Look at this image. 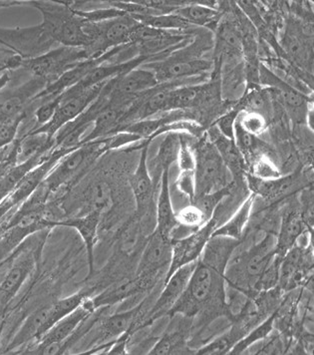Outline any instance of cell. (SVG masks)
Wrapping results in <instances>:
<instances>
[{
  "label": "cell",
  "mask_w": 314,
  "mask_h": 355,
  "mask_svg": "<svg viewBox=\"0 0 314 355\" xmlns=\"http://www.w3.org/2000/svg\"><path fill=\"white\" fill-rule=\"evenodd\" d=\"M227 311L225 275L198 259L186 291L168 313V318L179 315L193 318L204 311Z\"/></svg>",
  "instance_id": "cell-1"
},
{
  "label": "cell",
  "mask_w": 314,
  "mask_h": 355,
  "mask_svg": "<svg viewBox=\"0 0 314 355\" xmlns=\"http://www.w3.org/2000/svg\"><path fill=\"white\" fill-rule=\"evenodd\" d=\"M42 15L43 27L56 43L73 49H88L91 41L84 21L65 1H29Z\"/></svg>",
  "instance_id": "cell-2"
},
{
  "label": "cell",
  "mask_w": 314,
  "mask_h": 355,
  "mask_svg": "<svg viewBox=\"0 0 314 355\" xmlns=\"http://www.w3.org/2000/svg\"><path fill=\"white\" fill-rule=\"evenodd\" d=\"M108 151L105 139L84 143L65 155L51 170L43 184L51 194L67 185L87 170L102 154Z\"/></svg>",
  "instance_id": "cell-3"
},
{
  "label": "cell",
  "mask_w": 314,
  "mask_h": 355,
  "mask_svg": "<svg viewBox=\"0 0 314 355\" xmlns=\"http://www.w3.org/2000/svg\"><path fill=\"white\" fill-rule=\"evenodd\" d=\"M195 197L211 194L229 185L227 168L209 139H202L195 147Z\"/></svg>",
  "instance_id": "cell-4"
},
{
  "label": "cell",
  "mask_w": 314,
  "mask_h": 355,
  "mask_svg": "<svg viewBox=\"0 0 314 355\" xmlns=\"http://www.w3.org/2000/svg\"><path fill=\"white\" fill-rule=\"evenodd\" d=\"M144 68L153 71L159 83L164 84L202 76L211 71L213 63L193 56L188 49H180L163 60L146 63Z\"/></svg>",
  "instance_id": "cell-5"
},
{
  "label": "cell",
  "mask_w": 314,
  "mask_h": 355,
  "mask_svg": "<svg viewBox=\"0 0 314 355\" xmlns=\"http://www.w3.org/2000/svg\"><path fill=\"white\" fill-rule=\"evenodd\" d=\"M88 59L84 49L60 47L31 59H19L18 64L24 66L35 76L44 80L57 79L81 61Z\"/></svg>",
  "instance_id": "cell-6"
},
{
  "label": "cell",
  "mask_w": 314,
  "mask_h": 355,
  "mask_svg": "<svg viewBox=\"0 0 314 355\" xmlns=\"http://www.w3.org/2000/svg\"><path fill=\"white\" fill-rule=\"evenodd\" d=\"M172 261V240L154 230L148 236L139 261L136 277L148 288H153L159 275L169 268Z\"/></svg>",
  "instance_id": "cell-7"
},
{
  "label": "cell",
  "mask_w": 314,
  "mask_h": 355,
  "mask_svg": "<svg viewBox=\"0 0 314 355\" xmlns=\"http://www.w3.org/2000/svg\"><path fill=\"white\" fill-rule=\"evenodd\" d=\"M55 43L42 24L26 28H0V44L15 51L21 59L43 55L52 50Z\"/></svg>",
  "instance_id": "cell-8"
},
{
  "label": "cell",
  "mask_w": 314,
  "mask_h": 355,
  "mask_svg": "<svg viewBox=\"0 0 314 355\" xmlns=\"http://www.w3.org/2000/svg\"><path fill=\"white\" fill-rule=\"evenodd\" d=\"M197 261L177 268L169 279L164 282L161 295H159L153 307L146 315L141 329L151 327L157 320L167 316L171 309L175 306V304L183 295L184 291H186L189 281H190L195 266H197Z\"/></svg>",
  "instance_id": "cell-9"
},
{
  "label": "cell",
  "mask_w": 314,
  "mask_h": 355,
  "mask_svg": "<svg viewBox=\"0 0 314 355\" xmlns=\"http://www.w3.org/2000/svg\"><path fill=\"white\" fill-rule=\"evenodd\" d=\"M217 227L218 218L213 216L209 222L197 231L185 238L172 241V261L165 275V281L169 279L177 268L197 261L200 259L202 250Z\"/></svg>",
  "instance_id": "cell-10"
},
{
  "label": "cell",
  "mask_w": 314,
  "mask_h": 355,
  "mask_svg": "<svg viewBox=\"0 0 314 355\" xmlns=\"http://www.w3.org/2000/svg\"><path fill=\"white\" fill-rule=\"evenodd\" d=\"M37 263V250L20 252L0 282V311L15 299Z\"/></svg>",
  "instance_id": "cell-11"
},
{
  "label": "cell",
  "mask_w": 314,
  "mask_h": 355,
  "mask_svg": "<svg viewBox=\"0 0 314 355\" xmlns=\"http://www.w3.org/2000/svg\"><path fill=\"white\" fill-rule=\"evenodd\" d=\"M153 139L144 140V144L141 148L140 160L137 169L130 178V187L133 193L136 204V217L141 220L149 210L150 205L153 201L155 185L153 178L148 169V150Z\"/></svg>",
  "instance_id": "cell-12"
},
{
  "label": "cell",
  "mask_w": 314,
  "mask_h": 355,
  "mask_svg": "<svg viewBox=\"0 0 314 355\" xmlns=\"http://www.w3.org/2000/svg\"><path fill=\"white\" fill-rule=\"evenodd\" d=\"M95 311L96 309L91 302V297H87L80 306L77 307L69 315L61 318L49 331L45 332L37 340L34 341V345H35L34 347L27 350L26 352L29 354L34 348L45 347V345H52V343H60L61 345L64 343L70 336H72V334L80 327L81 323Z\"/></svg>",
  "instance_id": "cell-13"
},
{
  "label": "cell",
  "mask_w": 314,
  "mask_h": 355,
  "mask_svg": "<svg viewBox=\"0 0 314 355\" xmlns=\"http://www.w3.org/2000/svg\"><path fill=\"white\" fill-rule=\"evenodd\" d=\"M102 220V214L98 211H88L81 217L60 220L57 226L73 227L80 234L87 252L89 277L94 272V249L97 243L98 230Z\"/></svg>",
  "instance_id": "cell-14"
},
{
  "label": "cell",
  "mask_w": 314,
  "mask_h": 355,
  "mask_svg": "<svg viewBox=\"0 0 314 355\" xmlns=\"http://www.w3.org/2000/svg\"><path fill=\"white\" fill-rule=\"evenodd\" d=\"M242 243V240L227 236H211L202 250L199 261L225 275L234 252Z\"/></svg>",
  "instance_id": "cell-15"
},
{
  "label": "cell",
  "mask_w": 314,
  "mask_h": 355,
  "mask_svg": "<svg viewBox=\"0 0 314 355\" xmlns=\"http://www.w3.org/2000/svg\"><path fill=\"white\" fill-rule=\"evenodd\" d=\"M170 170L163 171L160 180V193L156 204V229L163 236L171 239V234L179 226L176 211L173 207L170 191Z\"/></svg>",
  "instance_id": "cell-16"
},
{
  "label": "cell",
  "mask_w": 314,
  "mask_h": 355,
  "mask_svg": "<svg viewBox=\"0 0 314 355\" xmlns=\"http://www.w3.org/2000/svg\"><path fill=\"white\" fill-rule=\"evenodd\" d=\"M207 137L217 150L234 179H242L245 170V160L234 140L225 137L213 125L208 130Z\"/></svg>",
  "instance_id": "cell-17"
},
{
  "label": "cell",
  "mask_w": 314,
  "mask_h": 355,
  "mask_svg": "<svg viewBox=\"0 0 314 355\" xmlns=\"http://www.w3.org/2000/svg\"><path fill=\"white\" fill-rule=\"evenodd\" d=\"M186 316L182 315L179 322H171L161 338L154 343L153 347L148 354H184L193 352L188 349V331L186 322H184Z\"/></svg>",
  "instance_id": "cell-18"
},
{
  "label": "cell",
  "mask_w": 314,
  "mask_h": 355,
  "mask_svg": "<svg viewBox=\"0 0 314 355\" xmlns=\"http://www.w3.org/2000/svg\"><path fill=\"white\" fill-rule=\"evenodd\" d=\"M306 231V223L302 214L295 210L286 211L282 218L279 233L277 236V256L281 259L284 258L293 248L295 247L300 234Z\"/></svg>",
  "instance_id": "cell-19"
},
{
  "label": "cell",
  "mask_w": 314,
  "mask_h": 355,
  "mask_svg": "<svg viewBox=\"0 0 314 355\" xmlns=\"http://www.w3.org/2000/svg\"><path fill=\"white\" fill-rule=\"evenodd\" d=\"M53 148L54 139L50 138L46 133L30 131L24 138L17 139L15 165L40 158Z\"/></svg>",
  "instance_id": "cell-20"
},
{
  "label": "cell",
  "mask_w": 314,
  "mask_h": 355,
  "mask_svg": "<svg viewBox=\"0 0 314 355\" xmlns=\"http://www.w3.org/2000/svg\"><path fill=\"white\" fill-rule=\"evenodd\" d=\"M256 197V195L252 193L223 226L217 227L211 236H227L242 240L243 232L247 229V225L249 224L252 216Z\"/></svg>",
  "instance_id": "cell-21"
},
{
  "label": "cell",
  "mask_w": 314,
  "mask_h": 355,
  "mask_svg": "<svg viewBox=\"0 0 314 355\" xmlns=\"http://www.w3.org/2000/svg\"><path fill=\"white\" fill-rule=\"evenodd\" d=\"M174 13L184 18L192 26H208L216 22L220 15L215 1L188 2L182 8L176 9Z\"/></svg>",
  "instance_id": "cell-22"
},
{
  "label": "cell",
  "mask_w": 314,
  "mask_h": 355,
  "mask_svg": "<svg viewBox=\"0 0 314 355\" xmlns=\"http://www.w3.org/2000/svg\"><path fill=\"white\" fill-rule=\"evenodd\" d=\"M180 146H181V132H167L165 138L161 142L154 161L157 175L156 184L160 182L163 171L170 170L173 164L177 163Z\"/></svg>",
  "instance_id": "cell-23"
},
{
  "label": "cell",
  "mask_w": 314,
  "mask_h": 355,
  "mask_svg": "<svg viewBox=\"0 0 314 355\" xmlns=\"http://www.w3.org/2000/svg\"><path fill=\"white\" fill-rule=\"evenodd\" d=\"M247 334V331H245L243 327L234 323V325H232L229 331L224 332L222 336H217L213 340L202 345L197 352H195V354H229L234 345Z\"/></svg>",
  "instance_id": "cell-24"
},
{
  "label": "cell",
  "mask_w": 314,
  "mask_h": 355,
  "mask_svg": "<svg viewBox=\"0 0 314 355\" xmlns=\"http://www.w3.org/2000/svg\"><path fill=\"white\" fill-rule=\"evenodd\" d=\"M279 315V309H277L274 313H270L265 320L256 325L254 329H250L241 340H238L234 345L229 354H243L250 347H252L254 343H258L259 341L265 340V339L268 338L272 331H274L275 320H277Z\"/></svg>",
  "instance_id": "cell-25"
},
{
  "label": "cell",
  "mask_w": 314,
  "mask_h": 355,
  "mask_svg": "<svg viewBox=\"0 0 314 355\" xmlns=\"http://www.w3.org/2000/svg\"><path fill=\"white\" fill-rule=\"evenodd\" d=\"M141 24L153 27L165 31H182L190 28L192 25L176 13H168L161 15H145V17H133Z\"/></svg>",
  "instance_id": "cell-26"
},
{
  "label": "cell",
  "mask_w": 314,
  "mask_h": 355,
  "mask_svg": "<svg viewBox=\"0 0 314 355\" xmlns=\"http://www.w3.org/2000/svg\"><path fill=\"white\" fill-rule=\"evenodd\" d=\"M256 181L258 183H256L254 194L261 195V197L268 200H277L288 195L295 185L293 176H282L272 181H259V180Z\"/></svg>",
  "instance_id": "cell-27"
},
{
  "label": "cell",
  "mask_w": 314,
  "mask_h": 355,
  "mask_svg": "<svg viewBox=\"0 0 314 355\" xmlns=\"http://www.w3.org/2000/svg\"><path fill=\"white\" fill-rule=\"evenodd\" d=\"M254 178L259 181H272L282 177L281 171L274 162L266 155H259L252 164Z\"/></svg>",
  "instance_id": "cell-28"
},
{
  "label": "cell",
  "mask_w": 314,
  "mask_h": 355,
  "mask_svg": "<svg viewBox=\"0 0 314 355\" xmlns=\"http://www.w3.org/2000/svg\"><path fill=\"white\" fill-rule=\"evenodd\" d=\"M176 218L180 226L191 232L197 231L207 223L204 214L193 204H189L176 211Z\"/></svg>",
  "instance_id": "cell-29"
},
{
  "label": "cell",
  "mask_w": 314,
  "mask_h": 355,
  "mask_svg": "<svg viewBox=\"0 0 314 355\" xmlns=\"http://www.w3.org/2000/svg\"><path fill=\"white\" fill-rule=\"evenodd\" d=\"M236 122L245 132L254 137L263 135L268 130V122H266L265 116L261 113L247 112V111L240 113Z\"/></svg>",
  "instance_id": "cell-30"
},
{
  "label": "cell",
  "mask_w": 314,
  "mask_h": 355,
  "mask_svg": "<svg viewBox=\"0 0 314 355\" xmlns=\"http://www.w3.org/2000/svg\"><path fill=\"white\" fill-rule=\"evenodd\" d=\"M22 117H8L1 116L0 117V148L10 144L17 140L18 128Z\"/></svg>",
  "instance_id": "cell-31"
},
{
  "label": "cell",
  "mask_w": 314,
  "mask_h": 355,
  "mask_svg": "<svg viewBox=\"0 0 314 355\" xmlns=\"http://www.w3.org/2000/svg\"><path fill=\"white\" fill-rule=\"evenodd\" d=\"M240 113L238 109H234V110L229 111V112L220 116L217 121L215 122L213 126H215L225 137L234 140V126H236V120H238Z\"/></svg>",
  "instance_id": "cell-32"
},
{
  "label": "cell",
  "mask_w": 314,
  "mask_h": 355,
  "mask_svg": "<svg viewBox=\"0 0 314 355\" xmlns=\"http://www.w3.org/2000/svg\"><path fill=\"white\" fill-rule=\"evenodd\" d=\"M177 191L182 195L188 198L189 201L192 202L195 197V176L193 171H186V172L180 173L176 181Z\"/></svg>",
  "instance_id": "cell-33"
},
{
  "label": "cell",
  "mask_w": 314,
  "mask_h": 355,
  "mask_svg": "<svg viewBox=\"0 0 314 355\" xmlns=\"http://www.w3.org/2000/svg\"><path fill=\"white\" fill-rule=\"evenodd\" d=\"M59 102H60V98L58 95L38 107L34 115H35L36 123L40 125V127L44 126L47 123L51 121L52 118L55 115L57 108H58Z\"/></svg>",
  "instance_id": "cell-34"
},
{
  "label": "cell",
  "mask_w": 314,
  "mask_h": 355,
  "mask_svg": "<svg viewBox=\"0 0 314 355\" xmlns=\"http://www.w3.org/2000/svg\"><path fill=\"white\" fill-rule=\"evenodd\" d=\"M24 2L20 1H0V8H10V6H22Z\"/></svg>",
  "instance_id": "cell-35"
},
{
  "label": "cell",
  "mask_w": 314,
  "mask_h": 355,
  "mask_svg": "<svg viewBox=\"0 0 314 355\" xmlns=\"http://www.w3.org/2000/svg\"><path fill=\"white\" fill-rule=\"evenodd\" d=\"M8 75H4V76L0 77V88L3 87L6 83H8Z\"/></svg>",
  "instance_id": "cell-36"
}]
</instances>
